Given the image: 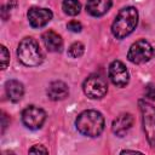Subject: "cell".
<instances>
[{
  "mask_svg": "<svg viewBox=\"0 0 155 155\" xmlns=\"http://www.w3.org/2000/svg\"><path fill=\"white\" fill-rule=\"evenodd\" d=\"M132 125H133V116L128 113H124L113 121L111 130L114 134H116L117 137H124L130 131Z\"/></svg>",
  "mask_w": 155,
  "mask_h": 155,
  "instance_id": "cell-10",
  "label": "cell"
},
{
  "mask_svg": "<svg viewBox=\"0 0 155 155\" xmlns=\"http://www.w3.org/2000/svg\"><path fill=\"white\" fill-rule=\"evenodd\" d=\"M109 78L117 87H125L130 81V74L121 61H114L109 65Z\"/></svg>",
  "mask_w": 155,
  "mask_h": 155,
  "instance_id": "cell-8",
  "label": "cell"
},
{
  "mask_svg": "<svg viewBox=\"0 0 155 155\" xmlns=\"http://www.w3.org/2000/svg\"><path fill=\"white\" fill-rule=\"evenodd\" d=\"M52 11L44 7H30L28 11V21L33 28H42L52 19Z\"/></svg>",
  "mask_w": 155,
  "mask_h": 155,
  "instance_id": "cell-9",
  "label": "cell"
},
{
  "mask_svg": "<svg viewBox=\"0 0 155 155\" xmlns=\"http://www.w3.org/2000/svg\"><path fill=\"white\" fill-rule=\"evenodd\" d=\"M139 109L142 113L143 128L148 143L151 147H155V107L149 102L139 101Z\"/></svg>",
  "mask_w": 155,
  "mask_h": 155,
  "instance_id": "cell-4",
  "label": "cell"
},
{
  "mask_svg": "<svg viewBox=\"0 0 155 155\" xmlns=\"http://www.w3.org/2000/svg\"><path fill=\"white\" fill-rule=\"evenodd\" d=\"M2 130H1V132L4 133V131H5V128H6V125H7V121H6V115L5 114H2Z\"/></svg>",
  "mask_w": 155,
  "mask_h": 155,
  "instance_id": "cell-21",
  "label": "cell"
},
{
  "mask_svg": "<svg viewBox=\"0 0 155 155\" xmlns=\"http://www.w3.org/2000/svg\"><path fill=\"white\" fill-rule=\"evenodd\" d=\"M17 56L19 62L27 67H38L44 61V54L40 46L33 38H24L19 42Z\"/></svg>",
  "mask_w": 155,
  "mask_h": 155,
  "instance_id": "cell-3",
  "label": "cell"
},
{
  "mask_svg": "<svg viewBox=\"0 0 155 155\" xmlns=\"http://www.w3.org/2000/svg\"><path fill=\"white\" fill-rule=\"evenodd\" d=\"M0 61H1V69H5L10 63V53L5 46H0Z\"/></svg>",
  "mask_w": 155,
  "mask_h": 155,
  "instance_id": "cell-17",
  "label": "cell"
},
{
  "mask_svg": "<svg viewBox=\"0 0 155 155\" xmlns=\"http://www.w3.org/2000/svg\"><path fill=\"white\" fill-rule=\"evenodd\" d=\"M111 4V0H87L86 11L93 17H101L110 10Z\"/></svg>",
  "mask_w": 155,
  "mask_h": 155,
  "instance_id": "cell-11",
  "label": "cell"
},
{
  "mask_svg": "<svg viewBox=\"0 0 155 155\" xmlns=\"http://www.w3.org/2000/svg\"><path fill=\"white\" fill-rule=\"evenodd\" d=\"M5 90L8 99L11 102H19L24 94V87L23 84L18 80H8L5 84Z\"/></svg>",
  "mask_w": 155,
  "mask_h": 155,
  "instance_id": "cell-14",
  "label": "cell"
},
{
  "mask_svg": "<svg viewBox=\"0 0 155 155\" xmlns=\"http://www.w3.org/2000/svg\"><path fill=\"white\" fill-rule=\"evenodd\" d=\"M62 8L68 16H76L81 10V4L79 0H63Z\"/></svg>",
  "mask_w": 155,
  "mask_h": 155,
  "instance_id": "cell-15",
  "label": "cell"
},
{
  "mask_svg": "<svg viewBox=\"0 0 155 155\" xmlns=\"http://www.w3.org/2000/svg\"><path fill=\"white\" fill-rule=\"evenodd\" d=\"M75 126L86 137H98L104 130V117L97 110H85L78 115Z\"/></svg>",
  "mask_w": 155,
  "mask_h": 155,
  "instance_id": "cell-1",
  "label": "cell"
},
{
  "mask_svg": "<svg viewBox=\"0 0 155 155\" xmlns=\"http://www.w3.org/2000/svg\"><path fill=\"white\" fill-rule=\"evenodd\" d=\"M82 90L87 97H90L92 99H97V98H102L107 94L108 85L103 78H101L98 75H91L85 80V82L82 85Z\"/></svg>",
  "mask_w": 155,
  "mask_h": 155,
  "instance_id": "cell-6",
  "label": "cell"
},
{
  "mask_svg": "<svg viewBox=\"0 0 155 155\" xmlns=\"http://www.w3.org/2000/svg\"><path fill=\"white\" fill-rule=\"evenodd\" d=\"M46 120V113L44 109L35 107V105H29L22 111V121L25 127L29 130H38L40 128Z\"/></svg>",
  "mask_w": 155,
  "mask_h": 155,
  "instance_id": "cell-7",
  "label": "cell"
},
{
  "mask_svg": "<svg viewBox=\"0 0 155 155\" xmlns=\"http://www.w3.org/2000/svg\"><path fill=\"white\" fill-rule=\"evenodd\" d=\"M153 54H154L153 46L147 40L140 39L131 45L127 53V58L130 62L134 64H143L145 62H149Z\"/></svg>",
  "mask_w": 155,
  "mask_h": 155,
  "instance_id": "cell-5",
  "label": "cell"
},
{
  "mask_svg": "<svg viewBox=\"0 0 155 155\" xmlns=\"http://www.w3.org/2000/svg\"><path fill=\"white\" fill-rule=\"evenodd\" d=\"M42 41L46 48L51 52H61L63 48V40L61 35L54 33L53 30H47L42 34Z\"/></svg>",
  "mask_w": 155,
  "mask_h": 155,
  "instance_id": "cell-13",
  "label": "cell"
},
{
  "mask_svg": "<svg viewBox=\"0 0 155 155\" xmlns=\"http://www.w3.org/2000/svg\"><path fill=\"white\" fill-rule=\"evenodd\" d=\"M69 94L68 85L63 81H52L47 87V96L51 101H62Z\"/></svg>",
  "mask_w": 155,
  "mask_h": 155,
  "instance_id": "cell-12",
  "label": "cell"
},
{
  "mask_svg": "<svg viewBox=\"0 0 155 155\" xmlns=\"http://www.w3.org/2000/svg\"><path fill=\"white\" fill-rule=\"evenodd\" d=\"M138 24V11L133 6H127L122 8L115 17L111 33L116 39H124L128 36Z\"/></svg>",
  "mask_w": 155,
  "mask_h": 155,
  "instance_id": "cell-2",
  "label": "cell"
},
{
  "mask_svg": "<svg viewBox=\"0 0 155 155\" xmlns=\"http://www.w3.org/2000/svg\"><path fill=\"white\" fill-rule=\"evenodd\" d=\"M121 154H140V151H136V150H122Z\"/></svg>",
  "mask_w": 155,
  "mask_h": 155,
  "instance_id": "cell-22",
  "label": "cell"
},
{
  "mask_svg": "<svg viewBox=\"0 0 155 155\" xmlns=\"http://www.w3.org/2000/svg\"><path fill=\"white\" fill-rule=\"evenodd\" d=\"M29 153H31V154H47L48 150H47L44 145L36 144V145H34V147H31V148L29 149Z\"/></svg>",
  "mask_w": 155,
  "mask_h": 155,
  "instance_id": "cell-20",
  "label": "cell"
},
{
  "mask_svg": "<svg viewBox=\"0 0 155 155\" xmlns=\"http://www.w3.org/2000/svg\"><path fill=\"white\" fill-rule=\"evenodd\" d=\"M85 52V46L82 42H74L70 45L69 50H68V54L71 57V58H79L84 54Z\"/></svg>",
  "mask_w": 155,
  "mask_h": 155,
  "instance_id": "cell-16",
  "label": "cell"
},
{
  "mask_svg": "<svg viewBox=\"0 0 155 155\" xmlns=\"http://www.w3.org/2000/svg\"><path fill=\"white\" fill-rule=\"evenodd\" d=\"M67 28L70 30V31H74V33H80L81 29H82V25L80 22L78 21H70L68 24H67Z\"/></svg>",
  "mask_w": 155,
  "mask_h": 155,
  "instance_id": "cell-18",
  "label": "cell"
},
{
  "mask_svg": "<svg viewBox=\"0 0 155 155\" xmlns=\"http://www.w3.org/2000/svg\"><path fill=\"white\" fill-rule=\"evenodd\" d=\"M144 93H145V97L150 101H155V86L149 84L145 86V90H144Z\"/></svg>",
  "mask_w": 155,
  "mask_h": 155,
  "instance_id": "cell-19",
  "label": "cell"
}]
</instances>
